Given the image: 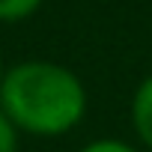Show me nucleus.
Instances as JSON below:
<instances>
[{"instance_id": "f257e3e1", "label": "nucleus", "mask_w": 152, "mask_h": 152, "mask_svg": "<svg viewBox=\"0 0 152 152\" xmlns=\"http://www.w3.org/2000/svg\"><path fill=\"white\" fill-rule=\"evenodd\" d=\"M84 81L63 63L24 60L6 69L0 84V110L18 134L63 137L87 116Z\"/></svg>"}, {"instance_id": "f03ea898", "label": "nucleus", "mask_w": 152, "mask_h": 152, "mask_svg": "<svg viewBox=\"0 0 152 152\" xmlns=\"http://www.w3.org/2000/svg\"><path fill=\"white\" fill-rule=\"evenodd\" d=\"M128 116H131V131H134L140 149L152 152V75H146L137 84V90L131 96Z\"/></svg>"}, {"instance_id": "7ed1b4c3", "label": "nucleus", "mask_w": 152, "mask_h": 152, "mask_svg": "<svg viewBox=\"0 0 152 152\" xmlns=\"http://www.w3.org/2000/svg\"><path fill=\"white\" fill-rule=\"evenodd\" d=\"M45 0H0V24H18L39 12Z\"/></svg>"}, {"instance_id": "20e7f679", "label": "nucleus", "mask_w": 152, "mask_h": 152, "mask_svg": "<svg viewBox=\"0 0 152 152\" xmlns=\"http://www.w3.org/2000/svg\"><path fill=\"white\" fill-rule=\"evenodd\" d=\"M78 152H143V149L128 140H119V137H99V140L81 146Z\"/></svg>"}, {"instance_id": "39448f33", "label": "nucleus", "mask_w": 152, "mask_h": 152, "mask_svg": "<svg viewBox=\"0 0 152 152\" xmlns=\"http://www.w3.org/2000/svg\"><path fill=\"white\" fill-rule=\"evenodd\" d=\"M0 152H18V131L0 110Z\"/></svg>"}, {"instance_id": "423d86ee", "label": "nucleus", "mask_w": 152, "mask_h": 152, "mask_svg": "<svg viewBox=\"0 0 152 152\" xmlns=\"http://www.w3.org/2000/svg\"><path fill=\"white\" fill-rule=\"evenodd\" d=\"M6 69H9V66H6V60H3V51H0V84H3V78H6Z\"/></svg>"}]
</instances>
